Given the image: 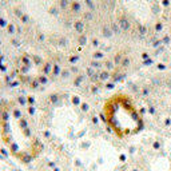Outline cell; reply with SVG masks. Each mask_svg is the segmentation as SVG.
<instances>
[{
	"instance_id": "6da1fadb",
	"label": "cell",
	"mask_w": 171,
	"mask_h": 171,
	"mask_svg": "<svg viewBox=\"0 0 171 171\" xmlns=\"http://www.w3.org/2000/svg\"><path fill=\"white\" fill-rule=\"evenodd\" d=\"M103 115L110 128L119 137L138 132L142 127V118L137 106L127 95L118 94L104 103Z\"/></svg>"
},
{
	"instance_id": "7a4b0ae2",
	"label": "cell",
	"mask_w": 171,
	"mask_h": 171,
	"mask_svg": "<svg viewBox=\"0 0 171 171\" xmlns=\"http://www.w3.org/2000/svg\"><path fill=\"white\" fill-rule=\"evenodd\" d=\"M0 171H13V170L9 168L8 166H6V164H2V163H0Z\"/></svg>"
}]
</instances>
